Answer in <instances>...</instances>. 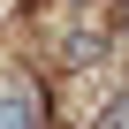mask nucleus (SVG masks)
Returning a JSON list of instances; mask_svg holds the SVG:
<instances>
[{"mask_svg": "<svg viewBox=\"0 0 129 129\" xmlns=\"http://www.w3.org/2000/svg\"><path fill=\"white\" fill-rule=\"evenodd\" d=\"M38 121H46L38 84H0V129H38Z\"/></svg>", "mask_w": 129, "mask_h": 129, "instance_id": "nucleus-1", "label": "nucleus"}, {"mask_svg": "<svg viewBox=\"0 0 129 129\" xmlns=\"http://www.w3.org/2000/svg\"><path fill=\"white\" fill-rule=\"evenodd\" d=\"M106 129H129V106H114V114H106Z\"/></svg>", "mask_w": 129, "mask_h": 129, "instance_id": "nucleus-2", "label": "nucleus"}]
</instances>
